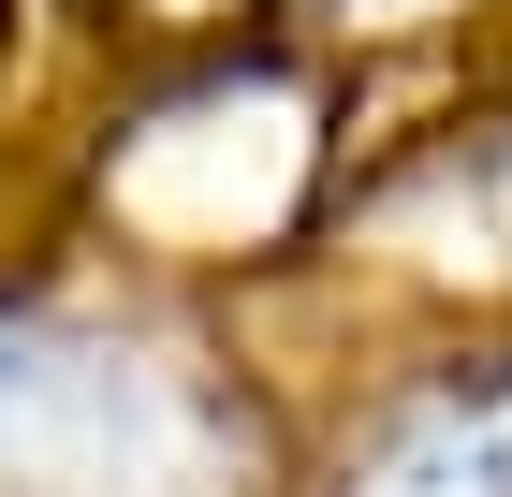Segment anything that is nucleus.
<instances>
[{
	"instance_id": "nucleus-2",
	"label": "nucleus",
	"mask_w": 512,
	"mask_h": 497,
	"mask_svg": "<svg viewBox=\"0 0 512 497\" xmlns=\"http://www.w3.org/2000/svg\"><path fill=\"white\" fill-rule=\"evenodd\" d=\"M366 497H512V381L425 410V424L381 454V483H366Z\"/></svg>"
},
{
	"instance_id": "nucleus-1",
	"label": "nucleus",
	"mask_w": 512,
	"mask_h": 497,
	"mask_svg": "<svg viewBox=\"0 0 512 497\" xmlns=\"http://www.w3.org/2000/svg\"><path fill=\"white\" fill-rule=\"evenodd\" d=\"M118 439H176L147 366H118V351H15L0 337V454L74 468V454H118Z\"/></svg>"
}]
</instances>
